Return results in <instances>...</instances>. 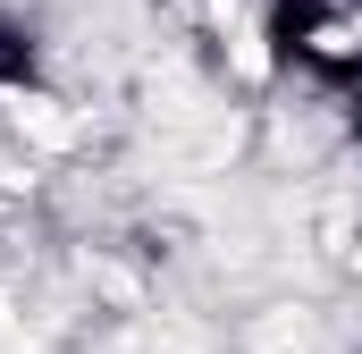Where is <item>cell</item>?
<instances>
[{
    "mask_svg": "<svg viewBox=\"0 0 362 354\" xmlns=\"http://www.w3.org/2000/svg\"><path fill=\"white\" fill-rule=\"evenodd\" d=\"M17 338H25V312H17V295L0 287V354H17Z\"/></svg>",
    "mask_w": 362,
    "mask_h": 354,
    "instance_id": "1",
    "label": "cell"
}]
</instances>
